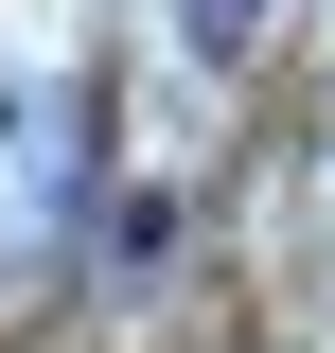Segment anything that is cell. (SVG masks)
<instances>
[{
  "label": "cell",
  "mask_w": 335,
  "mask_h": 353,
  "mask_svg": "<svg viewBox=\"0 0 335 353\" xmlns=\"http://www.w3.org/2000/svg\"><path fill=\"white\" fill-rule=\"evenodd\" d=\"M265 18H283V0H176V53H194V71H247Z\"/></svg>",
  "instance_id": "obj_1"
}]
</instances>
